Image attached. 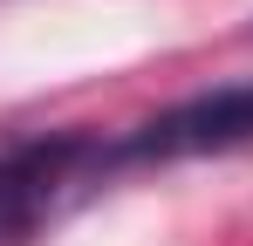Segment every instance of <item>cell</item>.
I'll return each mask as SVG.
<instances>
[{"mask_svg": "<svg viewBox=\"0 0 253 246\" xmlns=\"http://www.w3.org/2000/svg\"><path fill=\"white\" fill-rule=\"evenodd\" d=\"M253 144V82L192 96L165 117L137 123L124 144H110L103 164H171V158H212V151H240Z\"/></svg>", "mask_w": 253, "mask_h": 246, "instance_id": "6da1fadb", "label": "cell"}, {"mask_svg": "<svg viewBox=\"0 0 253 246\" xmlns=\"http://www.w3.org/2000/svg\"><path fill=\"white\" fill-rule=\"evenodd\" d=\"M76 164H103V151H96L89 137H76V130H62V137H28V144L0 151V240L35 219V212L55 199V185L76 178Z\"/></svg>", "mask_w": 253, "mask_h": 246, "instance_id": "7a4b0ae2", "label": "cell"}]
</instances>
